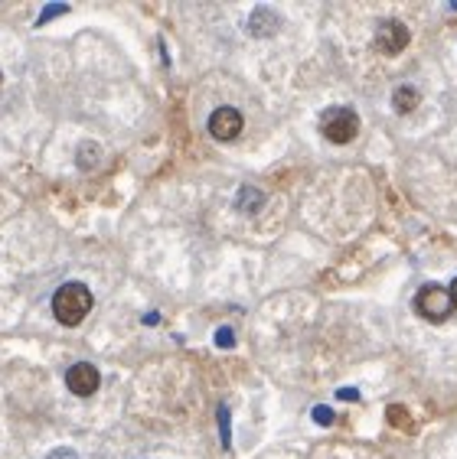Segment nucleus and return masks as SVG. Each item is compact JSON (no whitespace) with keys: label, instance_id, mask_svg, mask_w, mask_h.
Instances as JSON below:
<instances>
[{"label":"nucleus","instance_id":"1a4fd4ad","mask_svg":"<svg viewBox=\"0 0 457 459\" xmlns=\"http://www.w3.org/2000/svg\"><path fill=\"white\" fill-rule=\"evenodd\" d=\"M392 105H396L399 115H409L411 107L419 105V92H415V88H396V95H392Z\"/></svg>","mask_w":457,"mask_h":459},{"label":"nucleus","instance_id":"f3484780","mask_svg":"<svg viewBox=\"0 0 457 459\" xmlns=\"http://www.w3.org/2000/svg\"><path fill=\"white\" fill-rule=\"evenodd\" d=\"M448 293H451V306H454V310H457V277H454V283H451V287H448Z\"/></svg>","mask_w":457,"mask_h":459},{"label":"nucleus","instance_id":"4468645a","mask_svg":"<svg viewBox=\"0 0 457 459\" xmlns=\"http://www.w3.org/2000/svg\"><path fill=\"white\" fill-rule=\"evenodd\" d=\"M46 459H78V456H76V453H72V450H53Z\"/></svg>","mask_w":457,"mask_h":459},{"label":"nucleus","instance_id":"ddd939ff","mask_svg":"<svg viewBox=\"0 0 457 459\" xmlns=\"http://www.w3.org/2000/svg\"><path fill=\"white\" fill-rule=\"evenodd\" d=\"M219 423H222V440L229 443V411H225V407L219 411Z\"/></svg>","mask_w":457,"mask_h":459},{"label":"nucleus","instance_id":"2eb2a0df","mask_svg":"<svg viewBox=\"0 0 457 459\" xmlns=\"http://www.w3.org/2000/svg\"><path fill=\"white\" fill-rule=\"evenodd\" d=\"M56 14H66V7H46L39 20H49V16H56Z\"/></svg>","mask_w":457,"mask_h":459},{"label":"nucleus","instance_id":"f257e3e1","mask_svg":"<svg viewBox=\"0 0 457 459\" xmlns=\"http://www.w3.org/2000/svg\"><path fill=\"white\" fill-rule=\"evenodd\" d=\"M92 290H88L86 283H62L59 290L53 297V316L59 326H78V322L86 320L92 313Z\"/></svg>","mask_w":457,"mask_h":459},{"label":"nucleus","instance_id":"f8f14e48","mask_svg":"<svg viewBox=\"0 0 457 459\" xmlns=\"http://www.w3.org/2000/svg\"><path fill=\"white\" fill-rule=\"evenodd\" d=\"M314 421L317 423H334V411H330V407H317V411H314Z\"/></svg>","mask_w":457,"mask_h":459},{"label":"nucleus","instance_id":"0eeeda50","mask_svg":"<svg viewBox=\"0 0 457 459\" xmlns=\"http://www.w3.org/2000/svg\"><path fill=\"white\" fill-rule=\"evenodd\" d=\"M278 26H281V16L272 7H255L252 16H248V33L252 36H274Z\"/></svg>","mask_w":457,"mask_h":459},{"label":"nucleus","instance_id":"a211bd4d","mask_svg":"<svg viewBox=\"0 0 457 459\" xmlns=\"http://www.w3.org/2000/svg\"><path fill=\"white\" fill-rule=\"evenodd\" d=\"M0 85H4V72H0Z\"/></svg>","mask_w":457,"mask_h":459},{"label":"nucleus","instance_id":"423d86ee","mask_svg":"<svg viewBox=\"0 0 457 459\" xmlns=\"http://www.w3.org/2000/svg\"><path fill=\"white\" fill-rule=\"evenodd\" d=\"M210 134L216 140H235L242 134V115L235 107H216L210 115Z\"/></svg>","mask_w":457,"mask_h":459},{"label":"nucleus","instance_id":"20e7f679","mask_svg":"<svg viewBox=\"0 0 457 459\" xmlns=\"http://www.w3.org/2000/svg\"><path fill=\"white\" fill-rule=\"evenodd\" d=\"M372 46H376V53H382V56H399L405 46H409V26L399 23V20H386V23H379V30H376Z\"/></svg>","mask_w":457,"mask_h":459},{"label":"nucleus","instance_id":"9b49d317","mask_svg":"<svg viewBox=\"0 0 457 459\" xmlns=\"http://www.w3.org/2000/svg\"><path fill=\"white\" fill-rule=\"evenodd\" d=\"M216 342L222 345V349H232V345H235V336H232V329H229V326H222V329L216 332Z\"/></svg>","mask_w":457,"mask_h":459},{"label":"nucleus","instance_id":"39448f33","mask_svg":"<svg viewBox=\"0 0 457 459\" xmlns=\"http://www.w3.org/2000/svg\"><path fill=\"white\" fill-rule=\"evenodd\" d=\"M66 384H69V391L76 394V398H92L101 384V375H98V368L95 365L78 362V365H72L69 371H66Z\"/></svg>","mask_w":457,"mask_h":459},{"label":"nucleus","instance_id":"6e6552de","mask_svg":"<svg viewBox=\"0 0 457 459\" xmlns=\"http://www.w3.org/2000/svg\"><path fill=\"white\" fill-rule=\"evenodd\" d=\"M235 206L242 209V212H248V215H255L258 209L265 206V196L258 189H252V186H245V189H239V199H235Z\"/></svg>","mask_w":457,"mask_h":459},{"label":"nucleus","instance_id":"7ed1b4c3","mask_svg":"<svg viewBox=\"0 0 457 459\" xmlns=\"http://www.w3.org/2000/svg\"><path fill=\"white\" fill-rule=\"evenodd\" d=\"M451 310H454V306H451V293L441 283H425L419 290V297H415V313H419L421 320L444 322Z\"/></svg>","mask_w":457,"mask_h":459},{"label":"nucleus","instance_id":"9d476101","mask_svg":"<svg viewBox=\"0 0 457 459\" xmlns=\"http://www.w3.org/2000/svg\"><path fill=\"white\" fill-rule=\"evenodd\" d=\"M386 413H389V423H392V427H405V430H411V421H409V411H405V407L392 404Z\"/></svg>","mask_w":457,"mask_h":459},{"label":"nucleus","instance_id":"dca6fc26","mask_svg":"<svg viewBox=\"0 0 457 459\" xmlns=\"http://www.w3.org/2000/svg\"><path fill=\"white\" fill-rule=\"evenodd\" d=\"M337 394H340L343 401H356V398H359V394H356V391H353V388H343V391H337Z\"/></svg>","mask_w":457,"mask_h":459},{"label":"nucleus","instance_id":"f03ea898","mask_svg":"<svg viewBox=\"0 0 457 459\" xmlns=\"http://www.w3.org/2000/svg\"><path fill=\"white\" fill-rule=\"evenodd\" d=\"M320 130L330 144H349L359 134V115L353 107H327L320 117Z\"/></svg>","mask_w":457,"mask_h":459}]
</instances>
